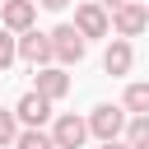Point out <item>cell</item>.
<instances>
[{
    "label": "cell",
    "mask_w": 149,
    "mask_h": 149,
    "mask_svg": "<svg viewBox=\"0 0 149 149\" xmlns=\"http://www.w3.org/2000/svg\"><path fill=\"white\" fill-rule=\"evenodd\" d=\"M107 19H112L116 37H140V33L149 28V5H144V0H126V5H116Z\"/></svg>",
    "instance_id": "obj_3"
},
{
    "label": "cell",
    "mask_w": 149,
    "mask_h": 149,
    "mask_svg": "<svg viewBox=\"0 0 149 149\" xmlns=\"http://www.w3.org/2000/svg\"><path fill=\"white\" fill-rule=\"evenodd\" d=\"M9 149H56V140H51V130H42V126H23Z\"/></svg>",
    "instance_id": "obj_12"
},
{
    "label": "cell",
    "mask_w": 149,
    "mask_h": 149,
    "mask_svg": "<svg viewBox=\"0 0 149 149\" xmlns=\"http://www.w3.org/2000/svg\"><path fill=\"white\" fill-rule=\"evenodd\" d=\"M37 5H42V9H51V14H61V9L70 5V0H37Z\"/></svg>",
    "instance_id": "obj_16"
},
{
    "label": "cell",
    "mask_w": 149,
    "mask_h": 149,
    "mask_svg": "<svg viewBox=\"0 0 149 149\" xmlns=\"http://www.w3.org/2000/svg\"><path fill=\"white\" fill-rule=\"evenodd\" d=\"M130 65H135L130 37H112V42H107V56H102V70H107V74H130Z\"/></svg>",
    "instance_id": "obj_10"
},
{
    "label": "cell",
    "mask_w": 149,
    "mask_h": 149,
    "mask_svg": "<svg viewBox=\"0 0 149 149\" xmlns=\"http://www.w3.org/2000/svg\"><path fill=\"white\" fill-rule=\"evenodd\" d=\"M14 116H19V126H47V116H51V98H42L37 88H28V93L14 102Z\"/></svg>",
    "instance_id": "obj_8"
},
{
    "label": "cell",
    "mask_w": 149,
    "mask_h": 149,
    "mask_svg": "<svg viewBox=\"0 0 149 149\" xmlns=\"http://www.w3.org/2000/svg\"><path fill=\"white\" fill-rule=\"evenodd\" d=\"M98 5H102V9H116V5H126V0H98Z\"/></svg>",
    "instance_id": "obj_18"
},
{
    "label": "cell",
    "mask_w": 149,
    "mask_h": 149,
    "mask_svg": "<svg viewBox=\"0 0 149 149\" xmlns=\"http://www.w3.org/2000/svg\"><path fill=\"white\" fill-rule=\"evenodd\" d=\"M144 5H149V0H144Z\"/></svg>",
    "instance_id": "obj_19"
},
{
    "label": "cell",
    "mask_w": 149,
    "mask_h": 149,
    "mask_svg": "<svg viewBox=\"0 0 149 149\" xmlns=\"http://www.w3.org/2000/svg\"><path fill=\"white\" fill-rule=\"evenodd\" d=\"M51 140H56V149H79V144L88 140V121H84V116H74V112H65V116H56Z\"/></svg>",
    "instance_id": "obj_6"
},
{
    "label": "cell",
    "mask_w": 149,
    "mask_h": 149,
    "mask_svg": "<svg viewBox=\"0 0 149 149\" xmlns=\"http://www.w3.org/2000/svg\"><path fill=\"white\" fill-rule=\"evenodd\" d=\"M33 88H37L42 98L61 102V98L70 93V74H65L61 65H37V74H33Z\"/></svg>",
    "instance_id": "obj_7"
},
{
    "label": "cell",
    "mask_w": 149,
    "mask_h": 149,
    "mask_svg": "<svg viewBox=\"0 0 149 149\" xmlns=\"http://www.w3.org/2000/svg\"><path fill=\"white\" fill-rule=\"evenodd\" d=\"M51 51H56L61 65H79L84 51H88V37H84L74 23H56V28H51Z\"/></svg>",
    "instance_id": "obj_1"
},
{
    "label": "cell",
    "mask_w": 149,
    "mask_h": 149,
    "mask_svg": "<svg viewBox=\"0 0 149 149\" xmlns=\"http://www.w3.org/2000/svg\"><path fill=\"white\" fill-rule=\"evenodd\" d=\"M102 149H130L126 140H102Z\"/></svg>",
    "instance_id": "obj_17"
},
{
    "label": "cell",
    "mask_w": 149,
    "mask_h": 149,
    "mask_svg": "<svg viewBox=\"0 0 149 149\" xmlns=\"http://www.w3.org/2000/svg\"><path fill=\"white\" fill-rule=\"evenodd\" d=\"M14 37H19V61H28L33 70H37V65H51V61H56V51H51V33L23 28V33H14Z\"/></svg>",
    "instance_id": "obj_4"
},
{
    "label": "cell",
    "mask_w": 149,
    "mask_h": 149,
    "mask_svg": "<svg viewBox=\"0 0 149 149\" xmlns=\"http://www.w3.org/2000/svg\"><path fill=\"white\" fill-rule=\"evenodd\" d=\"M126 144L130 149H149V112H135V116H126Z\"/></svg>",
    "instance_id": "obj_11"
},
{
    "label": "cell",
    "mask_w": 149,
    "mask_h": 149,
    "mask_svg": "<svg viewBox=\"0 0 149 149\" xmlns=\"http://www.w3.org/2000/svg\"><path fill=\"white\" fill-rule=\"evenodd\" d=\"M121 107H126V112H149V84H144V79H140V84H126Z\"/></svg>",
    "instance_id": "obj_13"
},
{
    "label": "cell",
    "mask_w": 149,
    "mask_h": 149,
    "mask_svg": "<svg viewBox=\"0 0 149 149\" xmlns=\"http://www.w3.org/2000/svg\"><path fill=\"white\" fill-rule=\"evenodd\" d=\"M14 61H19V37L5 28V33H0V70H9Z\"/></svg>",
    "instance_id": "obj_14"
},
{
    "label": "cell",
    "mask_w": 149,
    "mask_h": 149,
    "mask_svg": "<svg viewBox=\"0 0 149 149\" xmlns=\"http://www.w3.org/2000/svg\"><path fill=\"white\" fill-rule=\"evenodd\" d=\"M14 135H19V116H14V107H9V112L0 107V149H9Z\"/></svg>",
    "instance_id": "obj_15"
},
{
    "label": "cell",
    "mask_w": 149,
    "mask_h": 149,
    "mask_svg": "<svg viewBox=\"0 0 149 149\" xmlns=\"http://www.w3.org/2000/svg\"><path fill=\"white\" fill-rule=\"evenodd\" d=\"M0 23H5L9 33L33 28V23H37V0H5V5H0Z\"/></svg>",
    "instance_id": "obj_9"
},
{
    "label": "cell",
    "mask_w": 149,
    "mask_h": 149,
    "mask_svg": "<svg viewBox=\"0 0 149 149\" xmlns=\"http://www.w3.org/2000/svg\"><path fill=\"white\" fill-rule=\"evenodd\" d=\"M84 121H88V135H98V140H121V130H126V107L98 102Z\"/></svg>",
    "instance_id": "obj_2"
},
{
    "label": "cell",
    "mask_w": 149,
    "mask_h": 149,
    "mask_svg": "<svg viewBox=\"0 0 149 149\" xmlns=\"http://www.w3.org/2000/svg\"><path fill=\"white\" fill-rule=\"evenodd\" d=\"M74 28L84 37H107L112 33V19H107V9L98 0H84V5H74Z\"/></svg>",
    "instance_id": "obj_5"
}]
</instances>
